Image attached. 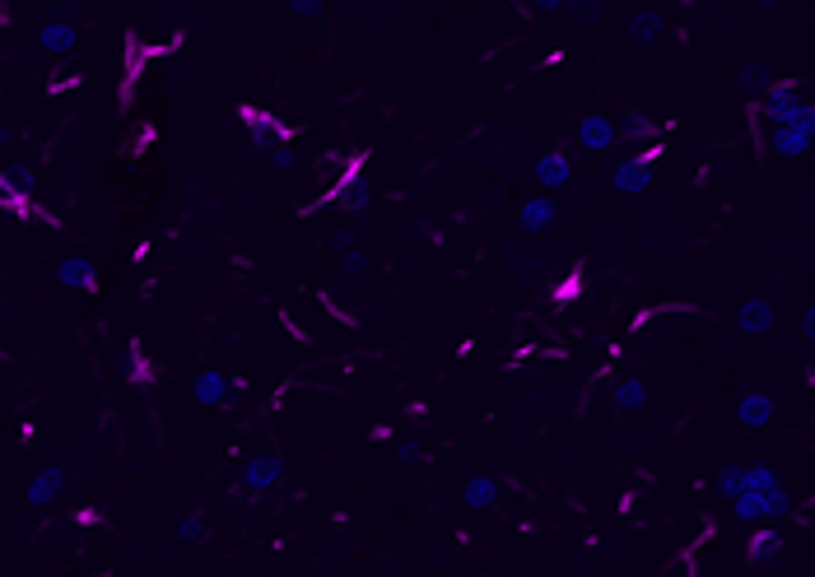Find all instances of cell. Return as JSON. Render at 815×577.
I'll list each match as a JSON object with an SVG mask.
<instances>
[{
    "label": "cell",
    "mask_w": 815,
    "mask_h": 577,
    "mask_svg": "<svg viewBox=\"0 0 815 577\" xmlns=\"http://www.w3.org/2000/svg\"><path fill=\"white\" fill-rule=\"evenodd\" d=\"M56 280L75 289V294H98L103 280H98V266L89 256H66V261H56Z\"/></svg>",
    "instance_id": "cell-16"
},
{
    "label": "cell",
    "mask_w": 815,
    "mask_h": 577,
    "mask_svg": "<svg viewBox=\"0 0 815 577\" xmlns=\"http://www.w3.org/2000/svg\"><path fill=\"white\" fill-rule=\"evenodd\" d=\"M811 131H815V108H806L797 121H788V126H774L769 131V154H778V159H802L806 149H811Z\"/></svg>",
    "instance_id": "cell-9"
},
{
    "label": "cell",
    "mask_w": 815,
    "mask_h": 577,
    "mask_svg": "<svg viewBox=\"0 0 815 577\" xmlns=\"http://www.w3.org/2000/svg\"><path fill=\"white\" fill-rule=\"evenodd\" d=\"M154 140H159V121H140L136 135H131V154H150Z\"/></svg>",
    "instance_id": "cell-30"
},
{
    "label": "cell",
    "mask_w": 815,
    "mask_h": 577,
    "mask_svg": "<svg viewBox=\"0 0 815 577\" xmlns=\"http://www.w3.org/2000/svg\"><path fill=\"white\" fill-rule=\"evenodd\" d=\"M783 550H788V540H783V531L778 526H750V536H746V559L750 564H778L783 559Z\"/></svg>",
    "instance_id": "cell-15"
},
{
    "label": "cell",
    "mask_w": 815,
    "mask_h": 577,
    "mask_svg": "<svg viewBox=\"0 0 815 577\" xmlns=\"http://www.w3.org/2000/svg\"><path fill=\"white\" fill-rule=\"evenodd\" d=\"M289 14H299V19H317V14H322V0H289Z\"/></svg>",
    "instance_id": "cell-34"
},
{
    "label": "cell",
    "mask_w": 815,
    "mask_h": 577,
    "mask_svg": "<svg viewBox=\"0 0 815 577\" xmlns=\"http://www.w3.org/2000/svg\"><path fill=\"white\" fill-rule=\"evenodd\" d=\"M406 415H415V419H424V415H429V405H424V401H410V405H406Z\"/></svg>",
    "instance_id": "cell-36"
},
{
    "label": "cell",
    "mask_w": 815,
    "mask_h": 577,
    "mask_svg": "<svg viewBox=\"0 0 815 577\" xmlns=\"http://www.w3.org/2000/svg\"><path fill=\"white\" fill-rule=\"evenodd\" d=\"M238 126H243L247 145L257 149V154H271V149L294 145V126H289L285 117H275V112L257 108V103H238Z\"/></svg>",
    "instance_id": "cell-2"
},
{
    "label": "cell",
    "mask_w": 815,
    "mask_h": 577,
    "mask_svg": "<svg viewBox=\"0 0 815 577\" xmlns=\"http://www.w3.org/2000/svg\"><path fill=\"white\" fill-rule=\"evenodd\" d=\"M713 489H718V494L732 503V498L741 494V466H718V475H713Z\"/></svg>",
    "instance_id": "cell-27"
},
{
    "label": "cell",
    "mask_w": 815,
    "mask_h": 577,
    "mask_svg": "<svg viewBox=\"0 0 815 577\" xmlns=\"http://www.w3.org/2000/svg\"><path fill=\"white\" fill-rule=\"evenodd\" d=\"M666 154V145H648V149H639V154H625V159L615 163L611 168V182H615V191H625V196H648L652 191V163L662 159Z\"/></svg>",
    "instance_id": "cell-6"
},
{
    "label": "cell",
    "mask_w": 815,
    "mask_h": 577,
    "mask_svg": "<svg viewBox=\"0 0 815 577\" xmlns=\"http://www.w3.org/2000/svg\"><path fill=\"white\" fill-rule=\"evenodd\" d=\"M364 173H368V149H359V154H350V159L340 163V173L326 182L322 196H317L313 205H303V219H308V215H322V210H331V205H340L354 187H359V182H364Z\"/></svg>",
    "instance_id": "cell-7"
},
{
    "label": "cell",
    "mask_w": 815,
    "mask_h": 577,
    "mask_svg": "<svg viewBox=\"0 0 815 577\" xmlns=\"http://www.w3.org/2000/svg\"><path fill=\"white\" fill-rule=\"evenodd\" d=\"M555 219H559L555 196H527V201H522V233H545Z\"/></svg>",
    "instance_id": "cell-22"
},
{
    "label": "cell",
    "mask_w": 815,
    "mask_h": 577,
    "mask_svg": "<svg viewBox=\"0 0 815 577\" xmlns=\"http://www.w3.org/2000/svg\"><path fill=\"white\" fill-rule=\"evenodd\" d=\"M764 84H769V75H764V66H755V61H750V66L741 70V89H750V94H760Z\"/></svg>",
    "instance_id": "cell-31"
},
{
    "label": "cell",
    "mask_w": 815,
    "mask_h": 577,
    "mask_svg": "<svg viewBox=\"0 0 815 577\" xmlns=\"http://www.w3.org/2000/svg\"><path fill=\"white\" fill-rule=\"evenodd\" d=\"M173 536L177 540H191V545H201V540H210V531H205L201 512H191V517H182V522L173 526Z\"/></svg>",
    "instance_id": "cell-29"
},
{
    "label": "cell",
    "mask_w": 815,
    "mask_h": 577,
    "mask_svg": "<svg viewBox=\"0 0 815 577\" xmlns=\"http://www.w3.org/2000/svg\"><path fill=\"white\" fill-rule=\"evenodd\" d=\"M368 205H373V182H368V177H364V182H359V187H354L350 196H345V201L336 205V210H345V215H350V219H359V215H364V210H368Z\"/></svg>",
    "instance_id": "cell-26"
},
{
    "label": "cell",
    "mask_w": 815,
    "mask_h": 577,
    "mask_svg": "<svg viewBox=\"0 0 815 577\" xmlns=\"http://www.w3.org/2000/svg\"><path fill=\"white\" fill-rule=\"evenodd\" d=\"M662 28H666V19L657 10H639L634 14V24H629V33H634L639 42H657L662 38Z\"/></svg>",
    "instance_id": "cell-25"
},
{
    "label": "cell",
    "mask_w": 815,
    "mask_h": 577,
    "mask_svg": "<svg viewBox=\"0 0 815 577\" xmlns=\"http://www.w3.org/2000/svg\"><path fill=\"white\" fill-rule=\"evenodd\" d=\"M336 261H340V275H364L373 256H368V247H345Z\"/></svg>",
    "instance_id": "cell-28"
},
{
    "label": "cell",
    "mask_w": 815,
    "mask_h": 577,
    "mask_svg": "<svg viewBox=\"0 0 815 577\" xmlns=\"http://www.w3.org/2000/svg\"><path fill=\"white\" fill-rule=\"evenodd\" d=\"M266 159H271V168H275V173H289V168H294V145H285V149H271Z\"/></svg>",
    "instance_id": "cell-33"
},
{
    "label": "cell",
    "mask_w": 815,
    "mask_h": 577,
    "mask_svg": "<svg viewBox=\"0 0 815 577\" xmlns=\"http://www.w3.org/2000/svg\"><path fill=\"white\" fill-rule=\"evenodd\" d=\"M122 368H126V382H131V387H159V359H154V354L140 345L136 336L126 340Z\"/></svg>",
    "instance_id": "cell-17"
},
{
    "label": "cell",
    "mask_w": 815,
    "mask_h": 577,
    "mask_svg": "<svg viewBox=\"0 0 815 577\" xmlns=\"http://www.w3.org/2000/svg\"><path fill=\"white\" fill-rule=\"evenodd\" d=\"M238 484H243L247 498L271 494L275 484H285V457L280 452H261V457H247L238 466Z\"/></svg>",
    "instance_id": "cell-8"
},
{
    "label": "cell",
    "mask_w": 815,
    "mask_h": 577,
    "mask_svg": "<svg viewBox=\"0 0 815 577\" xmlns=\"http://www.w3.org/2000/svg\"><path fill=\"white\" fill-rule=\"evenodd\" d=\"M98 522H103V508H98V503H80V508H75V526H98Z\"/></svg>",
    "instance_id": "cell-32"
},
{
    "label": "cell",
    "mask_w": 815,
    "mask_h": 577,
    "mask_svg": "<svg viewBox=\"0 0 815 577\" xmlns=\"http://www.w3.org/2000/svg\"><path fill=\"white\" fill-rule=\"evenodd\" d=\"M806 108H811V98H806V84L792 80V75H783V80H769V84L760 89V117L769 121V131H774V126H788V121H797Z\"/></svg>",
    "instance_id": "cell-3"
},
{
    "label": "cell",
    "mask_w": 815,
    "mask_h": 577,
    "mask_svg": "<svg viewBox=\"0 0 815 577\" xmlns=\"http://www.w3.org/2000/svg\"><path fill=\"white\" fill-rule=\"evenodd\" d=\"M648 396H652L648 377L629 373V377H620V382L611 387V410H615V415H634V410H643V405H648Z\"/></svg>",
    "instance_id": "cell-19"
},
{
    "label": "cell",
    "mask_w": 815,
    "mask_h": 577,
    "mask_svg": "<svg viewBox=\"0 0 815 577\" xmlns=\"http://www.w3.org/2000/svg\"><path fill=\"white\" fill-rule=\"evenodd\" d=\"M75 480V470H66V466H47V470H38L33 480H28V489H24V508L28 512H38V508H47L56 494H66V484Z\"/></svg>",
    "instance_id": "cell-12"
},
{
    "label": "cell",
    "mask_w": 815,
    "mask_h": 577,
    "mask_svg": "<svg viewBox=\"0 0 815 577\" xmlns=\"http://www.w3.org/2000/svg\"><path fill=\"white\" fill-rule=\"evenodd\" d=\"M615 126H620V140H625V145H634V149L662 145L666 135L676 131L671 121H648L643 112H629V117H625V121H615Z\"/></svg>",
    "instance_id": "cell-14"
},
{
    "label": "cell",
    "mask_w": 815,
    "mask_h": 577,
    "mask_svg": "<svg viewBox=\"0 0 815 577\" xmlns=\"http://www.w3.org/2000/svg\"><path fill=\"white\" fill-rule=\"evenodd\" d=\"M182 42H187V33H173V38H168V42H145V38H140V33H136V28H131V33H126L122 89H117V98H122V103H131V94H136L140 75H145V70H150L154 61H163V56H173L177 47H182Z\"/></svg>",
    "instance_id": "cell-1"
},
{
    "label": "cell",
    "mask_w": 815,
    "mask_h": 577,
    "mask_svg": "<svg viewBox=\"0 0 815 577\" xmlns=\"http://www.w3.org/2000/svg\"><path fill=\"white\" fill-rule=\"evenodd\" d=\"M774 415H778V401L769 396V391H741V396H736V424H741L746 433L769 429Z\"/></svg>",
    "instance_id": "cell-13"
},
{
    "label": "cell",
    "mask_w": 815,
    "mask_h": 577,
    "mask_svg": "<svg viewBox=\"0 0 815 577\" xmlns=\"http://www.w3.org/2000/svg\"><path fill=\"white\" fill-rule=\"evenodd\" d=\"M75 42H80V33H75V19H66V14H52L47 24H38V47L47 56L75 52Z\"/></svg>",
    "instance_id": "cell-18"
},
{
    "label": "cell",
    "mask_w": 815,
    "mask_h": 577,
    "mask_svg": "<svg viewBox=\"0 0 815 577\" xmlns=\"http://www.w3.org/2000/svg\"><path fill=\"white\" fill-rule=\"evenodd\" d=\"M191 396L201 405H210V410H224V405L233 401V382L219 368H205V373H196V382H191Z\"/></svg>",
    "instance_id": "cell-20"
},
{
    "label": "cell",
    "mask_w": 815,
    "mask_h": 577,
    "mask_svg": "<svg viewBox=\"0 0 815 577\" xmlns=\"http://www.w3.org/2000/svg\"><path fill=\"white\" fill-rule=\"evenodd\" d=\"M583 294H587V270L573 266L564 280H555V289H550V303H555V308H573V303H578Z\"/></svg>",
    "instance_id": "cell-24"
},
{
    "label": "cell",
    "mask_w": 815,
    "mask_h": 577,
    "mask_svg": "<svg viewBox=\"0 0 815 577\" xmlns=\"http://www.w3.org/2000/svg\"><path fill=\"white\" fill-rule=\"evenodd\" d=\"M792 512V498L783 484H769V489H746V494L732 498V517L736 522H750V526H769L778 517Z\"/></svg>",
    "instance_id": "cell-4"
},
{
    "label": "cell",
    "mask_w": 815,
    "mask_h": 577,
    "mask_svg": "<svg viewBox=\"0 0 815 577\" xmlns=\"http://www.w3.org/2000/svg\"><path fill=\"white\" fill-rule=\"evenodd\" d=\"M0 210H5V215H14L19 224H47V229H66V224H61V215H56V210H47V205H42L33 191H19V187H14L10 168H0Z\"/></svg>",
    "instance_id": "cell-5"
},
{
    "label": "cell",
    "mask_w": 815,
    "mask_h": 577,
    "mask_svg": "<svg viewBox=\"0 0 815 577\" xmlns=\"http://www.w3.org/2000/svg\"><path fill=\"white\" fill-rule=\"evenodd\" d=\"M573 140H578V149L606 154V149L620 145V126H615L606 112H583V117H578V126H573Z\"/></svg>",
    "instance_id": "cell-10"
},
{
    "label": "cell",
    "mask_w": 815,
    "mask_h": 577,
    "mask_svg": "<svg viewBox=\"0 0 815 577\" xmlns=\"http://www.w3.org/2000/svg\"><path fill=\"white\" fill-rule=\"evenodd\" d=\"M778 322V308L769 298H746L741 312H736V326H741V336H764V331H774Z\"/></svg>",
    "instance_id": "cell-21"
},
{
    "label": "cell",
    "mask_w": 815,
    "mask_h": 577,
    "mask_svg": "<svg viewBox=\"0 0 815 577\" xmlns=\"http://www.w3.org/2000/svg\"><path fill=\"white\" fill-rule=\"evenodd\" d=\"M569 177H573V149H545L531 163V182L541 187V196H550L555 187H569Z\"/></svg>",
    "instance_id": "cell-11"
},
{
    "label": "cell",
    "mask_w": 815,
    "mask_h": 577,
    "mask_svg": "<svg viewBox=\"0 0 815 577\" xmlns=\"http://www.w3.org/2000/svg\"><path fill=\"white\" fill-rule=\"evenodd\" d=\"M420 457H424L420 443H406V447H401V461H420Z\"/></svg>",
    "instance_id": "cell-35"
},
{
    "label": "cell",
    "mask_w": 815,
    "mask_h": 577,
    "mask_svg": "<svg viewBox=\"0 0 815 577\" xmlns=\"http://www.w3.org/2000/svg\"><path fill=\"white\" fill-rule=\"evenodd\" d=\"M499 503V480L494 475H471V480L462 484V508L466 512H485Z\"/></svg>",
    "instance_id": "cell-23"
}]
</instances>
